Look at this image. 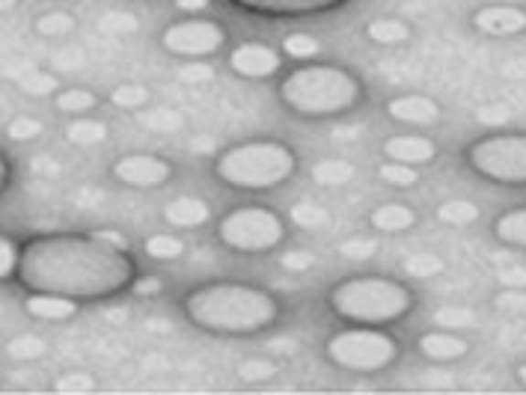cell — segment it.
Masks as SVG:
<instances>
[{
    "mask_svg": "<svg viewBox=\"0 0 526 395\" xmlns=\"http://www.w3.org/2000/svg\"><path fill=\"white\" fill-rule=\"evenodd\" d=\"M18 256H21V247L12 241V238L0 235V280H6L18 271Z\"/></svg>",
    "mask_w": 526,
    "mask_h": 395,
    "instance_id": "cell-41",
    "label": "cell"
},
{
    "mask_svg": "<svg viewBox=\"0 0 526 395\" xmlns=\"http://www.w3.org/2000/svg\"><path fill=\"white\" fill-rule=\"evenodd\" d=\"M111 104L119 111H143L149 104V90L140 83H119L111 90Z\"/></svg>",
    "mask_w": 526,
    "mask_h": 395,
    "instance_id": "cell-31",
    "label": "cell"
},
{
    "mask_svg": "<svg viewBox=\"0 0 526 395\" xmlns=\"http://www.w3.org/2000/svg\"><path fill=\"white\" fill-rule=\"evenodd\" d=\"M378 178L387 182L390 187H413L420 182V170L411 164H402V161H387V164H381Z\"/></svg>",
    "mask_w": 526,
    "mask_h": 395,
    "instance_id": "cell-32",
    "label": "cell"
},
{
    "mask_svg": "<svg viewBox=\"0 0 526 395\" xmlns=\"http://www.w3.org/2000/svg\"><path fill=\"white\" fill-rule=\"evenodd\" d=\"M497 280L506 285V289H526V268H503L497 273Z\"/></svg>",
    "mask_w": 526,
    "mask_h": 395,
    "instance_id": "cell-46",
    "label": "cell"
},
{
    "mask_svg": "<svg viewBox=\"0 0 526 395\" xmlns=\"http://www.w3.org/2000/svg\"><path fill=\"white\" fill-rule=\"evenodd\" d=\"M140 21L131 16V12H123V9H111L102 16V30L113 33V36H128V33H137Z\"/></svg>",
    "mask_w": 526,
    "mask_h": 395,
    "instance_id": "cell-37",
    "label": "cell"
},
{
    "mask_svg": "<svg viewBox=\"0 0 526 395\" xmlns=\"http://www.w3.org/2000/svg\"><path fill=\"white\" fill-rule=\"evenodd\" d=\"M134 292H137L140 297H152V294L164 292V283H161V280H152V277H143V280L134 283Z\"/></svg>",
    "mask_w": 526,
    "mask_h": 395,
    "instance_id": "cell-49",
    "label": "cell"
},
{
    "mask_svg": "<svg viewBox=\"0 0 526 395\" xmlns=\"http://www.w3.org/2000/svg\"><path fill=\"white\" fill-rule=\"evenodd\" d=\"M113 178L137 190H155L173 178V164L152 152H131L113 164Z\"/></svg>",
    "mask_w": 526,
    "mask_h": 395,
    "instance_id": "cell-10",
    "label": "cell"
},
{
    "mask_svg": "<svg viewBox=\"0 0 526 395\" xmlns=\"http://www.w3.org/2000/svg\"><path fill=\"white\" fill-rule=\"evenodd\" d=\"M182 253H185V241L173 232L152 235L146 241V256L155 262H176Z\"/></svg>",
    "mask_w": 526,
    "mask_h": 395,
    "instance_id": "cell-30",
    "label": "cell"
},
{
    "mask_svg": "<svg viewBox=\"0 0 526 395\" xmlns=\"http://www.w3.org/2000/svg\"><path fill=\"white\" fill-rule=\"evenodd\" d=\"M18 280L30 292L63 294L71 301H104L134 283L128 250L95 235H45L21 247Z\"/></svg>",
    "mask_w": 526,
    "mask_h": 395,
    "instance_id": "cell-1",
    "label": "cell"
},
{
    "mask_svg": "<svg viewBox=\"0 0 526 395\" xmlns=\"http://www.w3.org/2000/svg\"><path fill=\"white\" fill-rule=\"evenodd\" d=\"M24 306L39 321H69L78 315V301L63 294H48V292H33L27 301H24Z\"/></svg>",
    "mask_w": 526,
    "mask_h": 395,
    "instance_id": "cell-18",
    "label": "cell"
},
{
    "mask_svg": "<svg viewBox=\"0 0 526 395\" xmlns=\"http://www.w3.org/2000/svg\"><path fill=\"white\" fill-rule=\"evenodd\" d=\"M280 101L297 116H339L363 101V83L342 66H301L280 80Z\"/></svg>",
    "mask_w": 526,
    "mask_h": 395,
    "instance_id": "cell-3",
    "label": "cell"
},
{
    "mask_svg": "<svg viewBox=\"0 0 526 395\" xmlns=\"http://www.w3.org/2000/svg\"><path fill=\"white\" fill-rule=\"evenodd\" d=\"M271 348L277 351V354H295L297 345L292 339H277V342H271Z\"/></svg>",
    "mask_w": 526,
    "mask_h": 395,
    "instance_id": "cell-52",
    "label": "cell"
},
{
    "mask_svg": "<svg viewBox=\"0 0 526 395\" xmlns=\"http://www.w3.org/2000/svg\"><path fill=\"white\" fill-rule=\"evenodd\" d=\"M325 354L333 366L345 368V372H384L387 366L396 363L399 342L384 333L381 327H354L342 330L330 336L325 345Z\"/></svg>",
    "mask_w": 526,
    "mask_h": 395,
    "instance_id": "cell-6",
    "label": "cell"
},
{
    "mask_svg": "<svg viewBox=\"0 0 526 395\" xmlns=\"http://www.w3.org/2000/svg\"><path fill=\"white\" fill-rule=\"evenodd\" d=\"M339 253L349 262H369L378 253V241L375 238H349V241L339 244Z\"/></svg>",
    "mask_w": 526,
    "mask_h": 395,
    "instance_id": "cell-38",
    "label": "cell"
},
{
    "mask_svg": "<svg viewBox=\"0 0 526 395\" xmlns=\"http://www.w3.org/2000/svg\"><path fill=\"white\" fill-rule=\"evenodd\" d=\"M230 69L242 78L262 80V78L277 75V71L283 69V54L265 42H242L238 48H232Z\"/></svg>",
    "mask_w": 526,
    "mask_h": 395,
    "instance_id": "cell-11",
    "label": "cell"
},
{
    "mask_svg": "<svg viewBox=\"0 0 526 395\" xmlns=\"http://www.w3.org/2000/svg\"><path fill=\"white\" fill-rule=\"evenodd\" d=\"M238 9H247L253 16L268 18H304V16H321L342 6L345 0H230Z\"/></svg>",
    "mask_w": 526,
    "mask_h": 395,
    "instance_id": "cell-12",
    "label": "cell"
},
{
    "mask_svg": "<svg viewBox=\"0 0 526 395\" xmlns=\"http://www.w3.org/2000/svg\"><path fill=\"white\" fill-rule=\"evenodd\" d=\"M497 306L515 309V313H521V309H526V294H523V289H506L503 294L497 297Z\"/></svg>",
    "mask_w": 526,
    "mask_h": 395,
    "instance_id": "cell-47",
    "label": "cell"
},
{
    "mask_svg": "<svg viewBox=\"0 0 526 395\" xmlns=\"http://www.w3.org/2000/svg\"><path fill=\"white\" fill-rule=\"evenodd\" d=\"M18 6V0H0V12H9V9H16Z\"/></svg>",
    "mask_w": 526,
    "mask_h": 395,
    "instance_id": "cell-54",
    "label": "cell"
},
{
    "mask_svg": "<svg viewBox=\"0 0 526 395\" xmlns=\"http://www.w3.org/2000/svg\"><path fill=\"white\" fill-rule=\"evenodd\" d=\"M327 306L351 325H392L411 313L413 294L392 277H351L327 294Z\"/></svg>",
    "mask_w": 526,
    "mask_h": 395,
    "instance_id": "cell-5",
    "label": "cell"
},
{
    "mask_svg": "<svg viewBox=\"0 0 526 395\" xmlns=\"http://www.w3.org/2000/svg\"><path fill=\"white\" fill-rule=\"evenodd\" d=\"M366 36L375 45L392 48V45H404L411 39V27L402 18H375L366 24Z\"/></svg>",
    "mask_w": 526,
    "mask_h": 395,
    "instance_id": "cell-20",
    "label": "cell"
},
{
    "mask_svg": "<svg viewBox=\"0 0 526 395\" xmlns=\"http://www.w3.org/2000/svg\"><path fill=\"white\" fill-rule=\"evenodd\" d=\"M387 113L404 125H432L440 116V104L435 99L420 92H408V95H396V99L387 101Z\"/></svg>",
    "mask_w": 526,
    "mask_h": 395,
    "instance_id": "cell-14",
    "label": "cell"
},
{
    "mask_svg": "<svg viewBox=\"0 0 526 395\" xmlns=\"http://www.w3.org/2000/svg\"><path fill=\"white\" fill-rule=\"evenodd\" d=\"M369 223H372V230H378V232L399 235V232L413 230L416 211L411 206H404V202H384V206H378L372 214H369Z\"/></svg>",
    "mask_w": 526,
    "mask_h": 395,
    "instance_id": "cell-19",
    "label": "cell"
},
{
    "mask_svg": "<svg viewBox=\"0 0 526 395\" xmlns=\"http://www.w3.org/2000/svg\"><path fill=\"white\" fill-rule=\"evenodd\" d=\"M416 348L425 357V360H435V363H452V360H461V357L470 354V342L458 336L456 330H435V333H423Z\"/></svg>",
    "mask_w": 526,
    "mask_h": 395,
    "instance_id": "cell-15",
    "label": "cell"
},
{
    "mask_svg": "<svg viewBox=\"0 0 526 395\" xmlns=\"http://www.w3.org/2000/svg\"><path fill=\"white\" fill-rule=\"evenodd\" d=\"M280 265L285 271H309L316 265V256L306 253V250H289V253L280 256Z\"/></svg>",
    "mask_w": 526,
    "mask_h": 395,
    "instance_id": "cell-45",
    "label": "cell"
},
{
    "mask_svg": "<svg viewBox=\"0 0 526 395\" xmlns=\"http://www.w3.org/2000/svg\"><path fill=\"white\" fill-rule=\"evenodd\" d=\"M71 30H75V16H71V12L54 9L36 18V33H39L42 39H63Z\"/></svg>",
    "mask_w": 526,
    "mask_h": 395,
    "instance_id": "cell-25",
    "label": "cell"
},
{
    "mask_svg": "<svg viewBox=\"0 0 526 395\" xmlns=\"http://www.w3.org/2000/svg\"><path fill=\"white\" fill-rule=\"evenodd\" d=\"M467 164L476 176L494 185H526V134H488L467 149Z\"/></svg>",
    "mask_w": 526,
    "mask_h": 395,
    "instance_id": "cell-8",
    "label": "cell"
},
{
    "mask_svg": "<svg viewBox=\"0 0 526 395\" xmlns=\"http://www.w3.org/2000/svg\"><path fill=\"white\" fill-rule=\"evenodd\" d=\"M384 158L411 164V166H423L437 158V146H435V140H428L423 134H396L384 143Z\"/></svg>",
    "mask_w": 526,
    "mask_h": 395,
    "instance_id": "cell-16",
    "label": "cell"
},
{
    "mask_svg": "<svg viewBox=\"0 0 526 395\" xmlns=\"http://www.w3.org/2000/svg\"><path fill=\"white\" fill-rule=\"evenodd\" d=\"M283 54L292 57V59H313L321 54V42L316 39L313 33H289L283 39Z\"/></svg>",
    "mask_w": 526,
    "mask_h": 395,
    "instance_id": "cell-33",
    "label": "cell"
},
{
    "mask_svg": "<svg viewBox=\"0 0 526 395\" xmlns=\"http://www.w3.org/2000/svg\"><path fill=\"white\" fill-rule=\"evenodd\" d=\"M494 235L497 241H503L509 247L526 250V208H515L494 220Z\"/></svg>",
    "mask_w": 526,
    "mask_h": 395,
    "instance_id": "cell-21",
    "label": "cell"
},
{
    "mask_svg": "<svg viewBox=\"0 0 526 395\" xmlns=\"http://www.w3.org/2000/svg\"><path fill=\"white\" fill-rule=\"evenodd\" d=\"M6 354L12 360L30 363V360H42L48 354V342L42 336H33V333H24V336H16L6 342Z\"/></svg>",
    "mask_w": 526,
    "mask_h": 395,
    "instance_id": "cell-28",
    "label": "cell"
},
{
    "mask_svg": "<svg viewBox=\"0 0 526 395\" xmlns=\"http://www.w3.org/2000/svg\"><path fill=\"white\" fill-rule=\"evenodd\" d=\"M354 164L351 161H342V158H325V161H318L313 166V178L318 185H325V187H342V185H349L351 178H354Z\"/></svg>",
    "mask_w": 526,
    "mask_h": 395,
    "instance_id": "cell-24",
    "label": "cell"
},
{
    "mask_svg": "<svg viewBox=\"0 0 526 395\" xmlns=\"http://www.w3.org/2000/svg\"><path fill=\"white\" fill-rule=\"evenodd\" d=\"M59 392H87L95 390V378H90L87 372H69L54 384Z\"/></svg>",
    "mask_w": 526,
    "mask_h": 395,
    "instance_id": "cell-43",
    "label": "cell"
},
{
    "mask_svg": "<svg viewBox=\"0 0 526 395\" xmlns=\"http://www.w3.org/2000/svg\"><path fill=\"white\" fill-rule=\"evenodd\" d=\"M190 325L218 336H253L280 321L277 297L244 283H211L185 297Z\"/></svg>",
    "mask_w": 526,
    "mask_h": 395,
    "instance_id": "cell-2",
    "label": "cell"
},
{
    "mask_svg": "<svg viewBox=\"0 0 526 395\" xmlns=\"http://www.w3.org/2000/svg\"><path fill=\"white\" fill-rule=\"evenodd\" d=\"M218 238L235 253H271L285 241V223L277 211L262 206H244L230 211L218 226Z\"/></svg>",
    "mask_w": 526,
    "mask_h": 395,
    "instance_id": "cell-7",
    "label": "cell"
},
{
    "mask_svg": "<svg viewBox=\"0 0 526 395\" xmlns=\"http://www.w3.org/2000/svg\"><path fill=\"white\" fill-rule=\"evenodd\" d=\"M83 63H87V57H83V51H78V48H63V51H57L51 57V66L59 69V71H78L83 69Z\"/></svg>",
    "mask_w": 526,
    "mask_h": 395,
    "instance_id": "cell-44",
    "label": "cell"
},
{
    "mask_svg": "<svg viewBox=\"0 0 526 395\" xmlns=\"http://www.w3.org/2000/svg\"><path fill=\"white\" fill-rule=\"evenodd\" d=\"M57 111L59 113H69V116H81V113H90L95 104H99V95L90 92V90H81V87H71L63 90L57 95Z\"/></svg>",
    "mask_w": 526,
    "mask_h": 395,
    "instance_id": "cell-26",
    "label": "cell"
},
{
    "mask_svg": "<svg viewBox=\"0 0 526 395\" xmlns=\"http://www.w3.org/2000/svg\"><path fill=\"white\" fill-rule=\"evenodd\" d=\"M274 372H277V366H274L271 360H242V363H238V378L250 380V384L271 380Z\"/></svg>",
    "mask_w": 526,
    "mask_h": 395,
    "instance_id": "cell-40",
    "label": "cell"
},
{
    "mask_svg": "<svg viewBox=\"0 0 526 395\" xmlns=\"http://www.w3.org/2000/svg\"><path fill=\"white\" fill-rule=\"evenodd\" d=\"M211 6V0H176V9L178 12H190V16H197V12H206Z\"/></svg>",
    "mask_w": 526,
    "mask_h": 395,
    "instance_id": "cell-50",
    "label": "cell"
},
{
    "mask_svg": "<svg viewBox=\"0 0 526 395\" xmlns=\"http://www.w3.org/2000/svg\"><path fill=\"white\" fill-rule=\"evenodd\" d=\"M161 45H164V51H170L176 57L199 59V57H211L220 51L226 45V30L218 21L188 18V21L170 24V27L161 33Z\"/></svg>",
    "mask_w": 526,
    "mask_h": 395,
    "instance_id": "cell-9",
    "label": "cell"
},
{
    "mask_svg": "<svg viewBox=\"0 0 526 395\" xmlns=\"http://www.w3.org/2000/svg\"><path fill=\"white\" fill-rule=\"evenodd\" d=\"M6 185H9V161L0 155V194L6 190Z\"/></svg>",
    "mask_w": 526,
    "mask_h": 395,
    "instance_id": "cell-53",
    "label": "cell"
},
{
    "mask_svg": "<svg viewBox=\"0 0 526 395\" xmlns=\"http://www.w3.org/2000/svg\"><path fill=\"white\" fill-rule=\"evenodd\" d=\"M297 170L295 152L280 140H250L226 149L214 161V176L238 190H274Z\"/></svg>",
    "mask_w": 526,
    "mask_h": 395,
    "instance_id": "cell-4",
    "label": "cell"
},
{
    "mask_svg": "<svg viewBox=\"0 0 526 395\" xmlns=\"http://www.w3.org/2000/svg\"><path fill=\"white\" fill-rule=\"evenodd\" d=\"M164 220L176 230H197L211 220V206L199 197H176L173 202H166Z\"/></svg>",
    "mask_w": 526,
    "mask_h": 395,
    "instance_id": "cell-17",
    "label": "cell"
},
{
    "mask_svg": "<svg viewBox=\"0 0 526 395\" xmlns=\"http://www.w3.org/2000/svg\"><path fill=\"white\" fill-rule=\"evenodd\" d=\"M6 134H9V140H16V143H30V140H36L42 134V123H39V119H33V116H16L6 125Z\"/></svg>",
    "mask_w": 526,
    "mask_h": 395,
    "instance_id": "cell-39",
    "label": "cell"
},
{
    "mask_svg": "<svg viewBox=\"0 0 526 395\" xmlns=\"http://www.w3.org/2000/svg\"><path fill=\"white\" fill-rule=\"evenodd\" d=\"M292 223L301 226V230L318 232V230H327V226L333 223V214L313 199H301L292 206Z\"/></svg>",
    "mask_w": 526,
    "mask_h": 395,
    "instance_id": "cell-22",
    "label": "cell"
},
{
    "mask_svg": "<svg viewBox=\"0 0 526 395\" xmlns=\"http://www.w3.org/2000/svg\"><path fill=\"white\" fill-rule=\"evenodd\" d=\"M66 140L75 143V146H99V143L107 140V125L99 123V119H71L66 125Z\"/></svg>",
    "mask_w": 526,
    "mask_h": 395,
    "instance_id": "cell-23",
    "label": "cell"
},
{
    "mask_svg": "<svg viewBox=\"0 0 526 395\" xmlns=\"http://www.w3.org/2000/svg\"><path fill=\"white\" fill-rule=\"evenodd\" d=\"M473 27L491 36V39H509L526 30V9L511 4H494L473 12Z\"/></svg>",
    "mask_w": 526,
    "mask_h": 395,
    "instance_id": "cell-13",
    "label": "cell"
},
{
    "mask_svg": "<svg viewBox=\"0 0 526 395\" xmlns=\"http://www.w3.org/2000/svg\"><path fill=\"white\" fill-rule=\"evenodd\" d=\"M140 123L152 131H158V134H173V131L185 128V116L178 111H149V113H140Z\"/></svg>",
    "mask_w": 526,
    "mask_h": 395,
    "instance_id": "cell-36",
    "label": "cell"
},
{
    "mask_svg": "<svg viewBox=\"0 0 526 395\" xmlns=\"http://www.w3.org/2000/svg\"><path fill=\"white\" fill-rule=\"evenodd\" d=\"M437 220H444L449 226H470L479 220V208L470 199H446L437 208Z\"/></svg>",
    "mask_w": 526,
    "mask_h": 395,
    "instance_id": "cell-29",
    "label": "cell"
},
{
    "mask_svg": "<svg viewBox=\"0 0 526 395\" xmlns=\"http://www.w3.org/2000/svg\"><path fill=\"white\" fill-rule=\"evenodd\" d=\"M435 325L444 330H467L476 327V313L470 306H444L435 313Z\"/></svg>",
    "mask_w": 526,
    "mask_h": 395,
    "instance_id": "cell-35",
    "label": "cell"
},
{
    "mask_svg": "<svg viewBox=\"0 0 526 395\" xmlns=\"http://www.w3.org/2000/svg\"><path fill=\"white\" fill-rule=\"evenodd\" d=\"M18 87H21V92L33 95V99H42V95H51L59 83H57V75H51V71L30 69L18 78Z\"/></svg>",
    "mask_w": 526,
    "mask_h": 395,
    "instance_id": "cell-34",
    "label": "cell"
},
{
    "mask_svg": "<svg viewBox=\"0 0 526 395\" xmlns=\"http://www.w3.org/2000/svg\"><path fill=\"white\" fill-rule=\"evenodd\" d=\"M518 378H521V384L526 387V363H521V366H518Z\"/></svg>",
    "mask_w": 526,
    "mask_h": 395,
    "instance_id": "cell-55",
    "label": "cell"
},
{
    "mask_svg": "<svg viewBox=\"0 0 526 395\" xmlns=\"http://www.w3.org/2000/svg\"><path fill=\"white\" fill-rule=\"evenodd\" d=\"M479 119L482 123H509L511 113H509V107H485V111H479Z\"/></svg>",
    "mask_w": 526,
    "mask_h": 395,
    "instance_id": "cell-48",
    "label": "cell"
},
{
    "mask_svg": "<svg viewBox=\"0 0 526 395\" xmlns=\"http://www.w3.org/2000/svg\"><path fill=\"white\" fill-rule=\"evenodd\" d=\"M402 271L408 273V277H416V280H432V277H440V273L446 271V262L435 253H413L402 262Z\"/></svg>",
    "mask_w": 526,
    "mask_h": 395,
    "instance_id": "cell-27",
    "label": "cell"
},
{
    "mask_svg": "<svg viewBox=\"0 0 526 395\" xmlns=\"http://www.w3.org/2000/svg\"><path fill=\"white\" fill-rule=\"evenodd\" d=\"M95 238H102L104 244H111V247H119V250H128V241L119 232H111V230H99L95 232Z\"/></svg>",
    "mask_w": 526,
    "mask_h": 395,
    "instance_id": "cell-51",
    "label": "cell"
},
{
    "mask_svg": "<svg viewBox=\"0 0 526 395\" xmlns=\"http://www.w3.org/2000/svg\"><path fill=\"white\" fill-rule=\"evenodd\" d=\"M178 80L188 87H206L209 80H214V69L209 63H185L178 69Z\"/></svg>",
    "mask_w": 526,
    "mask_h": 395,
    "instance_id": "cell-42",
    "label": "cell"
}]
</instances>
